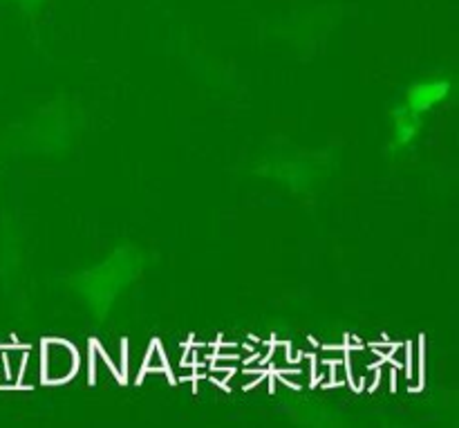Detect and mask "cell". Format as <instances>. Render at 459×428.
I'll return each instance as SVG.
<instances>
[{
	"label": "cell",
	"instance_id": "cell-3",
	"mask_svg": "<svg viewBox=\"0 0 459 428\" xmlns=\"http://www.w3.org/2000/svg\"><path fill=\"white\" fill-rule=\"evenodd\" d=\"M448 94H451V81H448V79L420 81V83H415L406 92V101H403V108L421 117L424 112H429L430 108L437 106L439 101H444Z\"/></svg>",
	"mask_w": 459,
	"mask_h": 428
},
{
	"label": "cell",
	"instance_id": "cell-1",
	"mask_svg": "<svg viewBox=\"0 0 459 428\" xmlns=\"http://www.w3.org/2000/svg\"><path fill=\"white\" fill-rule=\"evenodd\" d=\"M137 269L139 260L133 251H117L97 269L81 276L79 290L97 317H103L110 310L112 301L133 281Z\"/></svg>",
	"mask_w": 459,
	"mask_h": 428
},
{
	"label": "cell",
	"instance_id": "cell-2",
	"mask_svg": "<svg viewBox=\"0 0 459 428\" xmlns=\"http://www.w3.org/2000/svg\"><path fill=\"white\" fill-rule=\"evenodd\" d=\"M39 381L45 386L67 384L83 368V354L70 341H43L36 357Z\"/></svg>",
	"mask_w": 459,
	"mask_h": 428
},
{
	"label": "cell",
	"instance_id": "cell-4",
	"mask_svg": "<svg viewBox=\"0 0 459 428\" xmlns=\"http://www.w3.org/2000/svg\"><path fill=\"white\" fill-rule=\"evenodd\" d=\"M420 121L421 117L415 112L406 110V108H399L394 112V130H393V142L394 146H408L412 139L420 133Z\"/></svg>",
	"mask_w": 459,
	"mask_h": 428
}]
</instances>
